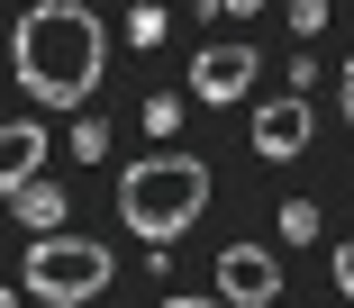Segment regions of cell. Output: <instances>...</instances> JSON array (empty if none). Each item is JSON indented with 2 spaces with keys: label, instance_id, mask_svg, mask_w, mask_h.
<instances>
[{
  "label": "cell",
  "instance_id": "6da1fadb",
  "mask_svg": "<svg viewBox=\"0 0 354 308\" xmlns=\"http://www.w3.org/2000/svg\"><path fill=\"white\" fill-rule=\"evenodd\" d=\"M10 73L37 109H82L109 73V28L82 10V0H37L10 37Z\"/></svg>",
  "mask_w": 354,
  "mask_h": 308
},
{
  "label": "cell",
  "instance_id": "7a4b0ae2",
  "mask_svg": "<svg viewBox=\"0 0 354 308\" xmlns=\"http://www.w3.org/2000/svg\"><path fill=\"white\" fill-rule=\"evenodd\" d=\"M209 164L200 154H146V164H127L118 173V218H127V236L136 245H155L146 263H164V245H182L191 227L209 218Z\"/></svg>",
  "mask_w": 354,
  "mask_h": 308
},
{
  "label": "cell",
  "instance_id": "3957f363",
  "mask_svg": "<svg viewBox=\"0 0 354 308\" xmlns=\"http://www.w3.org/2000/svg\"><path fill=\"white\" fill-rule=\"evenodd\" d=\"M109 272H118V254H109L100 236H73V227L28 245V299H46V308H82V299H100Z\"/></svg>",
  "mask_w": 354,
  "mask_h": 308
},
{
  "label": "cell",
  "instance_id": "277c9868",
  "mask_svg": "<svg viewBox=\"0 0 354 308\" xmlns=\"http://www.w3.org/2000/svg\"><path fill=\"white\" fill-rule=\"evenodd\" d=\"M254 82H263V55L245 37H209L200 64H191V100H209V109H236Z\"/></svg>",
  "mask_w": 354,
  "mask_h": 308
},
{
  "label": "cell",
  "instance_id": "5b68a950",
  "mask_svg": "<svg viewBox=\"0 0 354 308\" xmlns=\"http://www.w3.org/2000/svg\"><path fill=\"white\" fill-rule=\"evenodd\" d=\"M218 299L227 308H272L281 299V254H263V245H218Z\"/></svg>",
  "mask_w": 354,
  "mask_h": 308
},
{
  "label": "cell",
  "instance_id": "8992f818",
  "mask_svg": "<svg viewBox=\"0 0 354 308\" xmlns=\"http://www.w3.org/2000/svg\"><path fill=\"white\" fill-rule=\"evenodd\" d=\"M254 154H263V164H291V154H309V100H300V91H281V100L254 109Z\"/></svg>",
  "mask_w": 354,
  "mask_h": 308
},
{
  "label": "cell",
  "instance_id": "52a82bcc",
  "mask_svg": "<svg viewBox=\"0 0 354 308\" xmlns=\"http://www.w3.org/2000/svg\"><path fill=\"white\" fill-rule=\"evenodd\" d=\"M46 173V127L37 118H0V200H19Z\"/></svg>",
  "mask_w": 354,
  "mask_h": 308
},
{
  "label": "cell",
  "instance_id": "ba28073f",
  "mask_svg": "<svg viewBox=\"0 0 354 308\" xmlns=\"http://www.w3.org/2000/svg\"><path fill=\"white\" fill-rule=\"evenodd\" d=\"M10 209H19V227H28V236H64V209H73V200H64V182H28Z\"/></svg>",
  "mask_w": 354,
  "mask_h": 308
},
{
  "label": "cell",
  "instance_id": "9c48e42d",
  "mask_svg": "<svg viewBox=\"0 0 354 308\" xmlns=\"http://www.w3.org/2000/svg\"><path fill=\"white\" fill-rule=\"evenodd\" d=\"M318 236V209L309 200H281V245H309Z\"/></svg>",
  "mask_w": 354,
  "mask_h": 308
},
{
  "label": "cell",
  "instance_id": "30bf717a",
  "mask_svg": "<svg viewBox=\"0 0 354 308\" xmlns=\"http://www.w3.org/2000/svg\"><path fill=\"white\" fill-rule=\"evenodd\" d=\"M173 28H164V10H155V0H146V10H127V46H164Z\"/></svg>",
  "mask_w": 354,
  "mask_h": 308
},
{
  "label": "cell",
  "instance_id": "8fae6325",
  "mask_svg": "<svg viewBox=\"0 0 354 308\" xmlns=\"http://www.w3.org/2000/svg\"><path fill=\"white\" fill-rule=\"evenodd\" d=\"M64 145H73L82 164H100V154H109V127H100V118H73V136H64Z\"/></svg>",
  "mask_w": 354,
  "mask_h": 308
},
{
  "label": "cell",
  "instance_id": "7c38bea8",
  "mask_svg": "<svg viewBox=\"0 0 354 308\" xmlns=\"http://www.w3.org/2000/svg\"><path fill=\"white\" fill-rule=\"evenodd\" d=\"M136 118H146V136H173V127H182V100H173V91H155Z\"/></svg>",
  "mask_w": 354,
  "mask_h": 308
},
{
  "label": "cell",
  "instance_id": "4fadbf2b",
  "mask_svg": "<svg viewBox=\"0 0 354 308\" xmlns=\"http://www.w3.org/2000/svg\"><path fill=\"white\" fill-rule=\"evenodd\" d=\"M327 28V0H291V37H318Z\"/></svg>",
  "mask_w": 354,
  "mask_h": 308
},
{
  "label": "cell",
  "instance_id": "5bb4252c",
  "mask_svg": "<svg viewBox=\"0 0 354 308\" xmlns=\"http://www.w3.org/2000/svg\"><path fill=\"white\" fill-rule=\"evenodd\" d=\"M327 263H336V290H345V299H354V245H336V254H327Z\"/></svg>",
  "mask_w": 354,
  "mask_h": 308
},
{
  "label": "cell",
  "instance_id": "9a60e30c",
  "mask_svg": "<svg viewBox=\"0 0 354 308\" xmlns=\"http://www.w3.org/2000/svg\"><path fill=\"white\" fill-rule=\"evenodd\" d=\"M164 308H227V299H218V290H209V299H164Z\"/></svg>",
  "mask_w": 354,
  "mask_h": 308
},
{
  "label": "cell",
  "instance_id": "2e32d148",
  "mask_svg": "<svg viewBox=\"0 0 354 308\" xmlns=\"http://www.w3.org/2000/svg\"><path fill=\"white\" fill-rule=\"evenodd\" d=\"M218 10H236V19H254V10H263V0H218Z\"/></svg>",
  "mask_w": 354,
  "mask_h": 308
},
{
  "label": "cell",
  "instance_id": "e0dca14e",
  "mask_svg": "<svg viewBox=\"0 0 354 308\" xmlns=\"http://www.w3.org/2000/svg\"><path fill=\"white\" fill-rule=\"evenodd\" d=\"M345 118H354V55H345Z\"/></svg>",
  "mask_w": 354,
  "mask_h": 308
},
{
  "label": "cell",
  "instance_id": "ac0fdd59",
  "mask_svg": "<svg viewBox=\"0 0 354 308\" xmlns=\"http://www.w3.org/2000/svg\"><path fill=\"white\" fill-rule=\"evenodd\" d=\"M0 308H19V290H0Z\"/></svg>",
  "mask_w": 354,
  "mask_h": 308
}]
</instances>
